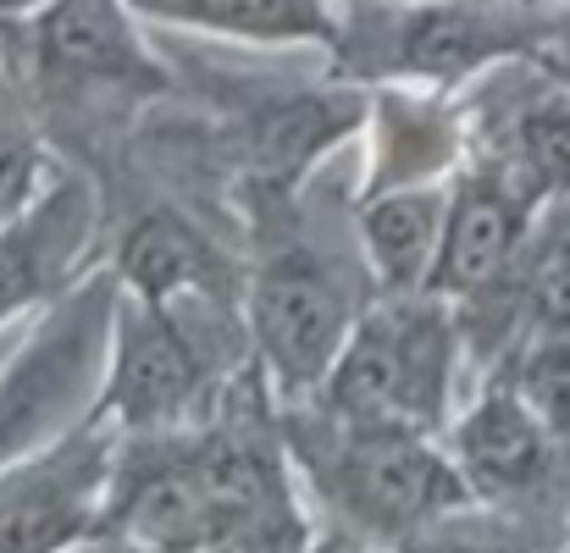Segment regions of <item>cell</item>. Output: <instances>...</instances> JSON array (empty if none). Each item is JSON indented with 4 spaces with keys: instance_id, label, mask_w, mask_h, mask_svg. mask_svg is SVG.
<instances>
[{
    "instance_id": "1",
    "label": "cell",
    "mask_w": 570,
    "mask_h": 553,
    "mask_svg": "<svg viewBox=\"0 0 570 553\" xmlns=\"http://www.w3.org/2000/svg\"><path fill=\"white\" fill-rule=\"evenodd\" d=\"M311 471L333 498V510H344L355 526L393 543L415 537L421 526L454 515L471 498L460 465L438 460L410 426L344 421L333 437H316Z\"/></svg>"
},
{
    "instance_id": "2",
    "label": "cell",
    "mask_w": 570,
    "mask_h": 553,
    "mask_svg": "<svg viewBox=\"0 0 570 553\" xmlns=\"http://www.w3.org/2000/svg\"><path fill=\"white\" fill-rule=\"evenodd\" d=\"M449 393V327L432 310L372 316L338 355L327 398L338 421L361 426H432Z\"/></svg>"
},
{
    "instance_id": "3",
    "label": "cell",
    "mask_w": 570,
    "mask_h": 553,
    "mask_svg": "<svg viewBox=\"0 0 570 553\" xmlns=\"http://www.w3.org/2000/svg\"><path fill=\"white\" fill-rule=\"evenodd\" d=\"M106 294H78L61 305L56 327L33 338V349L0 382V465L50 437L83 398L89 371L100 361Z\"/></svg>"
},
{
    "instance_id": "4",
    "label": "cell",
    "mask_w": 570,
    "mask_h": 553,
    "mask_svg": "<svg viewBox=\"0 0 570 553\" xmlns=\"http://www.w3.org/2000/svg\"><path fill=\"white\" fill-rule=\"evenodd\" d=\"M111 487L106 443L72 437L33 465L0 476V553H67L100 521Z\"/></svg>"
},
{
    "instance_id": "5",
    "label": "cell",
    "mask_w": 570,
    "mask_h": 553,
    "mask_svg": "<svg viewBox=\"0 0 570 553\" xmlns=\"http://www.w3.org/2000/svg\"><path fill=\"white\" fill-rule=\"evenodd\" d=\"M344 327H350V310H344L338 283L305 255H283L255 283V338L288 387H311L333 376L350 344Z\"/></svg>"
},
{
    "instance_id": "6",
    "label": "cell",
    "mask_w": 570,
    "mask_h": 553,
    "mask_svg": "<svg viewBox=\"0 0 570 553\" xmlns=\"http://www.w3.org/2000/svg\"><path fill=\"white\" fill-rule=\"evenodd\" d=\"M454 454H460V476L471 493L493 498V504H521L538 510L560 493V437L515 398V393H493L482 398L460 432H454Z\"/></svg>"
},
{
    "instance_id": "7",
    "label": "cell",
    "mask_w": 570,
    "mask_h": 553,
    "mask_svg": "<svg viewBox=\"0 0 570 553\" xmlns=\"http://www.w3.org/2000/svg\"><path fill=\"white\" fill-rule=\"evenodd\" d=\"M205 387V355L189 327L167 322L161 310L128 316L117 338V371H111V409L134 432H161L184 421Z\"/></svg>"
},
{
    "instance_id": "8",
    "label": "cell",
    "mask_w": 570,
    "mask_h": 553,
    "mask_svg": "<svg viewBox=\"0 0 570 553\" xmlns=\"http://www.w3.org/2000/svg\"><path fill=\"white\" fill-rule=\"evenodd\" d=\"M527 22L493 0H426L410 6L387 22L382 33V61L426 78H460L515 45H527Z\"/></svg>"
},
{
    "instance_id": "9",
    "label": "cell",
    "mask_w": 570,
    "mask_h": 553,
    "mask_svg": "<svg viewBox=\"0 0 570 553\" xmlns=\"http://www.w3.org/2000/svg\"><path fill=\"white\" fill-rule=\"evenodd\" d=\"M83 233H89V194L78 184H67L61 194L11 216L0 227V316L39 299L67 271Z\"/></svg>"
},
{
    "instance_id": "10",
    "label": "cell",
    "mask_w": 570,
    "mask_h": 553,
    "mask_svg": "<svg viewBox=\"0 0 570 553\" xmlns=\"http://www.w3.org/2000/svg\"><path fill=\"white\" fill-rule=\"evenodd\" d=\"M521 244V194L504 178H476L449 210L443 249H438V288L449 294H482Z\"/></svg>"
},
{
    "instance_id": "11",
    "label": "cell",
    "mask_w": 570,
    "mask_h": 553,
    "mask_svg": "<svg viewBox=\"0 0 570 553\" xmlns=\"http://www.w3.org/2000/svg\"><path fill=\"white\" fill-rule=\"evenodd\" d=\"M39 56L45 67L83 78V83H139L145 78V56L117 0H56L39 22Z\"/></svg>"
},
{
    "instance_id": "12",
    "label": "cell",
    "mask_w": 570,
    "mask_h": 553,
    "mask_svg": "<svg viewBox=\"0 0 570 553\" xmlns=\"http://www.w3.org/2000/svg\"><path fill=\"white\" fill-rule=\"evenodd\" d=\"M443 227H449V205L426 188H404L387 194L366 210V249L372 266L387 288H421L438 271V249H443Z\"/></svg>"
},
{
    "instance_id": "13",
    "label": "cell",
    "mask_w": 570,
    "mask_h": 553,
    "mask_svg": "<svg viewBox=\"0 0 570 553\" xmlns=\"http://www.w3.org/2000/svg\"><path fill=\"white\" fill-rule=\"evenodd\" d=\"M510 150V172H504V184L515 188L521 199L527 194H560L570 188V100L560 95H543V100H527L521 111H515V122H510V139H504Z\"/></svg>"
},
{
    "instance_id": "14",
    "label": "cell",
    "mask_w": 570,
    "mask_h": 553,
    "mask_svg": "<svg viewBox=\"0 0 570 553\" xmlns=\"http://www.w3.org/2000/svg\"><path fill=\"white\" fill-rule=\"evenodd\" d=\"M139 6L173 22L227 28L249 39H322L327 33L322 0H139Z\"/></svg>"
},
{
    "instance_id": "15",
    "label": "cell",
    "mask_w": 570,
    "mask_h": 553,
    "mask_svg": "<svg viewBox=\"0 0 570 553\" xmlns=\"http://www.w3.org/2000/svg\"><path fill=\"white\" fill-rule=\"evenodd\" d=\"M122 277H128L150 305H161L167 294H178L184 283L199 277V238H194L178 216H150V221H139V227L128 233V244H122Z\"/></svg>"
},
{
    "instance_id": "16",
    "label": "cell",
    "mask_w": 570,
    "mask_h": 553,
    "mask_svg": "<svg viewBox=\"0 0 570 553\" xmlns=\"http://www.w3.org/2000/svg\"><path fill=\"white\" fill-rule=\"evenodd\" d=\"M515 398L560 437L570 443V333H543L515 376Z\"/></svg>"
},
{
    "instance_id": "17",
    "label": "cell",
    "mask_w": 570,
    "mask_h": 553,
    "mask_svg": "<svg viewBox=\"0 0 570 553\" xmlns=\"http://www.w3.org/2000/svg\"><path fill=\"white\" fill-rule=\"evenodd\" d=\"M344 122H350V111H333V100H316V111L311 106H288V111H277V117H266V128H261V161L266 167H299V161H311V150H322L333 134H344Z\"/></svg>"
},
{
    "instance_id": "18",
    "label": "cell",
    "mask_w": 570,
    "mask_h": 553,
    "mask_svg": "<svg viewBox=\"0 0 570 553\" xmlns=\"http://www.w3.org/2000/svg\"><path fill=\"white\" fill-rule=\"evenodd\" d=\"M527 299H532V316L543 322V333H570V210L543 233V244L532 255Z\"/></svg>"
},
{
    "instance_id": "19",
    "label": "cell",
    "mask_w": 570,
    "mask_h": 553,
    "mask_svg": "<svg viewBox=\"0 0 570 553\" xmlns=\"http://www.w3.org/2000/svg\"><path fill=\"white\" fill-rule=\"evenodd\" d=\"M399 553H521V543H515L504 526H493V521H471V515L454 510V515L421 526L415 537H404Z\"/></svg>"
},
{
    "instance_id": "20",
    "label": "cell",
    "mask_w": 570,
    "mask_h": 553,
    "mask_svg": "<svg viewBox=\"0 0 570 553\" xmlns=\"http://www.w3.org/2000/svg\"><path fill=\"white\" fill-rule=\"evenodd\" d=\"M33 172H39L33 139H28V128H22V122L6 111V100H0V227H6L11 216L28 210Z\"/></svg>"
},
{
    "instance_id": "21",
    "label": "cell",
    "mask_w": 570,
    "mask_h": 553,
    "mask_svg": "<svg viewBox=\"0 0 570 553\" xmlns=\"http://www.w3.org/2000/svg\"><path fill=\"white\" fill-rule=\"evenodd\" d=\"M67 553H156V549H145V543H134V537H117V532H111V537H100V543H89V537H83V543H72Z\"/></svg>"
},
{
    "instance_id": "22",
    "label": "cell",
    "mask_w": 570,
    "mask_h": 553,
    "mask_svg": "<svg viewBox=\"0 0 570 553\" xmlns=\"http://www.w3.org/2000/svg\"><path fill=\"white\" fill-rule=\"evenodd\" d=\"M22 6H39V0H0V11H22Z\"/></svg>"
}]
</instances>
